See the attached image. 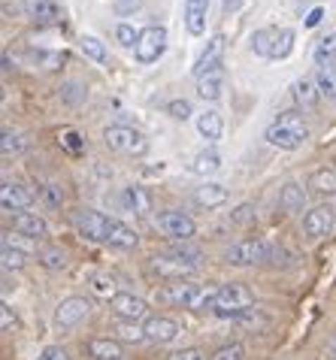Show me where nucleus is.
Segmentation results:
<instances>
[{"label": "nucleus", "instance_id": "nucleus-1", "mask_svg": "<svg viewBox=\"0 0 336 360\" xmlns=\"http://www.w3.org/2000/svg\"><path fill=\"white\" fill-rule=\"evenodd\" d=\"M266 143L276 146V148H285V152H294V148H300L306 139H309V127H306L303 115L297 109H288V112H279L276 115V122L266 127Z\"/></svg>", "mask_w": 336, "mask_h": 360}, {"label": "nucleus", "instance_id": "nucleus-2", "mask_svg": "<svg viewBox=\"0 0 336 360\" xmlns=\"http://www.w3.org/2000/svg\"><path fill=\"white\" fill-rule=\"evenodd\" d=\"M197 269H200V252H197V248H188V245H176L173 252L152 257V273H157L161 278H176V282H182V278L194 276Z\"/></svg>", "mask_w": 336, "mask_h": 360}, {"label": "nucleus", "instance_id": "nucleus-3", "mask_svg": "<svg viewBox=\"0 0 336 360\" xmlns=\"http://www.w3.org/2000/svg\"><path fill=\"white\" fill-rule=\"evenodd\" d=\"M252 306H254V294L245 285L231 282V285L219 288V297H215L212 312L221 315V318H240L245 312H252Z\"/></svg>", "mask_w": 336, "mask_h": 360}, {"label": "nucleus", "instance_id": "nucleus-4", "mask_svg": "<svg viewBox=\"0 0 336 360\" xmlns=\"http://www.w3.org/2000/svg\"><path fill=\"white\" fill-rule=\"evenodd\" d=\"M103 143H106V148H112V152H118V155L143 158L146 152H149V139H146L140 131H134V127H127V124L106 127Z\"/></svg>", "mask_w": 336, "mask_h": 360}, {"label": "nucleus", "instance_id": "nucleus-5", "mask_svg": "<svg viewBox=\"0 0 336 360\" xmlns=\"http://www.w3.org/2000/svg\"><path fill=\"white\" fill-rule=\"evenodd\" d=\"M270 257V245L261 243V239H240L224 252V261L231 266H254L264 264Z\"/></svg>", "mask_w": 336, "mask_h": 360}, {"label": "nucleus", "instance_id": "nucleus-6", "mask_svg": "<svg viewBox=\"0 0 336 360\" xmlns=\"http://www.w3.org/2000/svg\"><path fill=\"white\" fill-rule=\"evenodd\" d=\"M167 49V27L164 25H149L140 31V43H136L134 55L140 64H155Z\"/></svg>", "mask_w": 336, "mask_h": 360}, {"label": "nucleus", "instance_id": "nucleus-7", "mask_svg": "<svg viewBox=\"0 0 336 360\" xmlns=\"http://www.w3.org/2000/svg\"><path fill=\"white\" fill-rule=\"evenodd\" d=\"M73 221L79 227V233L94 239V243H110V230H112V218H106L103 212H94V209H79L73 215Z\"/></svg>", "mask_w": 336, "mask_h": 360}, {"label": "nucleus", "instance_id": "nucleus-8", "mask_svg": "<svg viewBox=\"0 0 336 360\" xmlns=\"http://www.w3.org/2000/svg\"><path fill=\"white\" fill-rule=\"evenodd\" d=\"M155 224H157V230H161V233L173 236V239H182V243L197 233V224H194L185 212H176V209H170V212H161V215L155 218Z\"/></svg>", "mask_w": 336, "mask_h": 360}, {"label": "nucleus", "instance_id": "nucleus-9", "mask_svg": "<svg viewBox=\"0 0 336 360\" xmlns=\"http://www.w3.org/2000/svg\"><path fill=\"white\" fill-rule=\"evenodd\" d=\"M88 312H91V306H88L85 297H67V300H61V306H58V312H55V324L61 330H73L76 324L85 321Z\"/></svg>", "mask_w": 336, "mask_h": 360}, {"label": "nucleus", "instance_id": "nucleus-10", "mask_svg": "<svg viewBox=\"0 0 336 360\" xmlns=\"http://www.w3.org/2000/svg\"><path fill=\"white\" fill-rule=\"evenodd\" d=\"M333 221H336V209L333 206H315L303 218V233L309 236V239L328 236L330 230H333Z\"/></svg>", "mask_w": 336, "mask_h": 360}, {"label": "nucleus", "instance_id": "nucleus-11", "mask_svg": "<svg viewBox=\"0 0 336 360\" xmlns=\"http://www.w3.org/2000/svg\"><path fill=\"white\" fill-rule=\"evenodd\" d=\"M110 309H112L118 318H122V321H134V324L143 321V318L149 315V306H146L143 297H134V294H124V291L112 300Z\"/></svg>", "mask_w": 336, "mask_h": 360}, {"label": "nucleus", "instance_id": "nucleus-12", "mask_svg": "<svg viewBox=\"0 0 336 360\" xmlns=\"http://www.w3.org/2000/svg\"><path fill=\"white\" fill-rule=\"evenodd\" d=\"M224 46H227V39L221 34H215L209 43H206V49L200 52V58H197V64H194V79H200L203 73H209V70H215V67H221Z\"/></svg>", "mask_w": 336, "mask_h": 360}, {"label": "nucleus", "instance_id": "nucleus-13", "mask_svg": "<svg viewBox=\"0 0 336 360\" xmlns=\"http://www.w3.org/2000/svg\"><path fill=\"white\" fill-rule=\"evenodd\" d=\"M182 330H179V324L173 321V318H149L146 321V339L149 342H157V345H167V342H173L176 336H179Z\"/></svg>", "mask_w": 336, "mask_h": 360}, {"label": "nucleus", "instance_id": "nucleus-14", "mask_svg": "<svg viewBox=\"0 0 336 360\" xmlns=\"http://www.w3.org/2000/svg\"><path fill=\"white\" fill-rule=\"evenodd\" d=\"M221 94H224V67H215L197 79V97L215 103V100H221Z\"/></svg>", "mask_w": 336, "mask_h": 360}, {"label": "nucleus", "instance_id": "nucleus-15", "mask_svg": "<svg viewBox=\"0 0 336 360\" xmlns=\"http://www.w3.org/2000/svg\"><path fill=\"white\" fill-rule=\"evenodd\" d=\"M31 203H34L31 191H25L22 185L4 182V188H0V206H4L6 212H22V209H27Z\"/></svg>", "mask_w": 336, "mask_h": 360}, {"label": "nucleus", "instance_id": "nucleus-16", "mask_svg": "<svg viewBox=\"0 0 336 360\" xmlns=\"http://www.w3.org/2000/svg\"><path fill=\"white\" fill-rule=\"evenodd\" d=\"M13 227H15V233L25 239H43L49 233V224L37 212H18L13 218Z\"/></svg>", "mask_w": 336, "mask_h": 360}, {"label": "nucleus", "instance_id": "nucleus-17", "mask_svg": "<svg viewBox=\"0 0 336 360\" xmlns=\"http://www.w3.org/2000/svg\"><path fill=\"white\" fill-rule=\"evenodd\" d=\"M206 13H209V0H185V27H188V34L200 37L206 31Z\"/></svg>", "mask_w": 336, "mask_h": 360}, {"label": "nucleus", "instance_id": "nucleus-18", "mask_svg": "<svg viewBox=\"0 0 336 360\" xmlns=\"http://www.w3.org/2000/svg\"><path fill=\"white\" fill-rule=\"evenodd\" d=\"M22 9L27 13V18H34V22H58L61 18V9H58L55 0H22Z\"/></svg>", "mask_w": 336, "mask_h": 360}, {"label": "nucleus", "instance_id": "nucleus-19", "mask_svg": "<svg viewBox=\"0 0 336 360\" xmlns=\"http://www.w3.org/2000/svg\"><path fill=\"white\" fill-rule=\"evenodd\" d=\"M194 291H197V285H191V282H176V285H167V288H161L157 291V300L161 303H170V306H191V297H194Z\"/></svg>", "mask_w": 336, "mask_h": 360}, {"label": "nucleus", "instance_id": "nucleus-20", "mask_svg": "<svg viewBox=\"0 0 336 360\" xmlns=\"http://www.w3.org/2000/svg\"><path fill=\"white\" fill-rule=\"evenodd\" d=\"M197 134H200L206 143H219L221 134H224V122L215 109H206V112L197 115Z\"/></svg>", "mask_w": 336, "mask_h": 360}, {"label": "nucleus", "instance_id": "nucleus-21", "mask_svg": "<svg viewBox=\"0 0 336 360\" xmlns=\"http://www.w3.org/2000/svg\"><path fill=\"white\" fill-rule=\"evenodd\" d=\"M194 200L206 209H215V206H224L227 203V188L219 182H203L200 188L194 191Z\"/></svg>", "mask_w": 336, "mask_h": 360}, {"label": "nucleus", "instance_id": "nucleus-22", "mask_svg": "<svg viewBox=\"0 0 336 360\" xmlns=\"http://www.w3.org/2000/svg\"><path fill=\"white\" fill-rule=\"evenodd\" d=\"M318 97H321V91H318V85L312 82L309 76H303V79H297L294 82V100H297V106H303V109H312L318 106Z\"/></svg>", "mask_w": 336, "mask_h": 360}, {"label": "nucleus", "instance_id": "nucleus-23", "mask_svg": "<svg viewBox=\"0 0 336 360\" xmlns=\"http://www.w3.org/2000/svg\"><path fill=\"white\" fill-rule=\"evenodd\" d=\"M279 206L285 212H297V209L306 206V191L300 182H285L282 191H279Z\"/></svg>", "mask_w": 336, "mask_h": 360}, {"label": "nucleus", "instance_id": "nucleus-24", "mask_svg": "<svg viewBox=\"0 0 336 360\" xmlns=\"http://www.w3.org/2000/svg\"><path fill=\"white\" fill-rule=\"evenodd\" d=\"M88 354L94 360H122L124 357L118 339H91V342H88Z\"/></svg>", "mask_w": 336, "mask_h": 360}, {"label": "nucleus", "instance_id": "nucleus-25", "mask_svg": "<svg viewBox=\"0 0 336 360\" xmlns=\"http://www.w3.org/2000/svg\"><path fill=\"white\" fill-rule=\"evenodd\" d=\"M309 188L315 194H324V197H336V167H324V169H315L309 176Z\"/></svg>", "mask_w": 336, "mask_h": 360}, {"label": "nucleus", "instance_id": "nucleus-26", "mask_svg": "<svg viewBox=\"0 0 336 360\" xmlns=\"http://www.w3.org/2000/svg\"><path fill=\"white\" fill-rule=\"evenodd\" d=\"M221 169V155L215 152V148H203L200 155H194L191 161V173L194 176H212Z\"/></svg>", "mask_w": 336, "mask_h": 360}, {"label": "nucleus", "instance_id": "nucleus-27", "mask_svg": "<svg viewBox=\"0 0 336 360\" xmlns=\"http://www.w3.org/2000/svg\"><path fill=\"white\" fill-rule=\"evenodd\" d=\"M294 31L291 27H282V31H276L273 37V49H270V61H282V58H288L291 55V49H294Z\"/></svg>", "mask_w": 336, "mask_h": 360}, {"label": "nucleus", "instance_id": "nucleus-28", "mask_svg": "<svg viewBox=\"0 0 336 360\" xmlns=\"http://www.w3.org/2000/svg\"><path fill=\"white\" fill-rule=\"evenodd\" d=\"M136 243H140V236H136V230H131L127 224H122V221H115V218H112L110 245H115V248H136Z\"/></svg>", "mask_w": 336, "mask_h": 360}, {"label": "nucleus", "instance_id": "nucleus-29", "mask_svg": "<svg viewBox=\"0 0 336 360\" xmlns=\"http://www.w3.org/2000/svg\"><path fill=\"white\" fill-rule=\"evenodd\" d=\"M315 85H318V91L324 97H333L336 100V61L318 67V73H315Z\"/></svg>", "mask_w": 336, "mask_h": 360}, {"label": "nucleus", "instance_id": "nucleus-30", "mask_svg": "<svg viewBox=\"0 0 336 360\" xmlns=\"http://www.w3.org/2000/svg\"><path fill=\"white\" fill-rule=\"evenodd\" d=\"M124 200H127V206H131L136 215H149L152 212V197H149L146 188H124Z\"/></svg>", "mask_w": 336, "mask_h": 360}, {"label": "nucleus", "instance_id": "nucleus-31", "mask_svg": "<svg viewBox=\"0 0 336 360\" xmlns=\"http://www.w3.org/2000/svg\"><path fill=\"white\" fill-rule=\"evenodd\" d=\"M91 294L101 297V300H110V303H112V300L122 294V291L115 288V278H112V276L97 273V276H91Z\"/></svg>", "mask_w": 336, "mask_h": 360}, {"label": "nucleus", "instance_id": "nucleus-32", "mask_svg": "<svg viewBox=\"0 0 336 360\" xmlns=\"http://www.w3.org/2000/svg\"><path fill=\"white\" fill-rule=\"evenodd\" d=\"M37 257H39V264H43L46 269H52V273H58V269L67 266V255L61 252V248H55V245L37 248Z\"/></svg>", "mask_w": 336, "mask_h": 360}, {"label": "nucleus", "instance_id": "nucleus-33", "mask_svg": "<svg viewBox=\"0 0 336 360\" xmlns=\"http://www.w3.org/2000/svg\"><path fill=\"white\" fill-rule=\"evenodd\" d=\"M85 97H88V88L82 82H76V79H67V82L61 85V100H64L67 106L85 103Z\"/></svg>", "mask_w": 336, "mask_h": 360}, {"label": "nucleus", "instance_id": "nucleus-34", "mask_svg": "<svg viewBox=\"0 0 336 360\" xmlns=\"http://www.w3.org/2000/svg\"><path fill=\"white\" fill-rule=\"evenodd\" d=\"M79 46H82V52H85V58H91V61H97V64H106L110 61V55H106V46L101 43L97 37H82L79 39Z\"/></svg>", "mask_w": 336, "mask_h": 360}, {"label": "nucleus", "instance_id": "nucleus-35", "mask_svg": "<svg viewBox=\"0 0 336 360\" xmlns=\"http://www.w3.org/2000/svg\"><path fill=\"white\" fill-rule=\"evenodd\" d=\"M312 58H315V64H330V61H336V34H328L321 39L318 46H315V52H312Z\"/></svg>", "mask_w": 336, "mask_h": 360}, {"label": "nucleus", "instance_id": "nucleus-36", "mask_svg": "<svg viewBox=\"0 0 336 360\" xmlns=\"http://www.w3.org/2000/svg\"><path fill=\"white\" fill-rule=\"evenodd\" d=\"M0 148H4V155L9 158V155H22L25 148H27V139L18 134V131H4V139H0Z\"/></svg>", "mask_w": 336, "mask_h": 360}, {"label": "nucleus", "instance_id": "nucleus-37", "mask_svg": "<svg viewBox=\"0 0 336 360\" xmlns=\"http://www.w3.org/2000/svg\"><path fill=\"white\" fill-rule=\"evenodd\" d=\"M273 37H276V31H270V27H261V31H254V34H252V49H254V55L270 58Z\"/></svg>", "mask_w": 336, "mask_h": 360}, {"label": "nucleus", "instance_id": "nucleus-38", "mask_svg": "<svg viewBox=\"0 0 336 360\" xmlns=\"http://www.w3.org/2000/svg\"><path fill=\"white\" fill-rule=\"evenodd\" d=\"M115 333H118V339H124V342H143V339H146V327L134 324V321H122L115 327Z\"/></svg>", "mask_w": 336, "mask_h": 360}, {"label": "nucleus", "instance_id": "nucleus-39", "mask_svg": "<svg viewBox=\"0 0 336 360\" xmlns=\"http://www.w3.org/2000/svg\"><path fill=\"white\" fill-rule=\"evenodd\" d=\"M25 252H18V248L13 245H4V252H0V264H4V269L9 273V269H22L25 266Z\"/></svg>", "mask_w": 336, "mask_h": 360}, {"label": "nucleus", "instance_id": "nucleus-40", "mask_svg": "<svg viewBox=\"0 0 336 360\" xmlns=\"http://www.w3.org/2000/svg\"><path fill=\"white\" fill-rule=\"evenodd\" d=\"M115 39L122 46H127V49H136V43H140V31H134L131 25H118L115 27Z\"/></svg>", "mask_w": 336, "mask_h": 360}, {"label": "nucleus", "instance_id": "nucleus-41", "mask_svg": "<svg viewBox=\"0 0 336 360\" xmlns=\"http://www.w3.org/2000/svg\"><path fill=\"white\" fill-rule=\"evenodd\" d=\"M167 112H170L176 122H188V118H191V103H188V100H170Z\"/></svg>", "mask_w": 336, "mask_h": 360}, {"label": "nucleus", "instance_id": "nucleus-42", "mask_svg": "<svg viewBox=\"0 0 336 360\" xmlns=\"http://www.w3.org/2000/svg\"><path fill=\"white\" fill-rule=\"evenodd\" d=\"M243 354H245L243 345L240 342H231V345H221L209 360H243Z\"/></svg>", "mask_w": 336, "mask_h": 360}, {"label": "nucleus", "instance_id": "nucleus-43", "mask_svg": "<svg viewBox=\"0 0 336 360\" xmlns=\"http://www.w3.org/2000/svg\"><path fill=\"white\" fill-rule=\"evenodd\" d=\"M231 221H233V224H252V221H254V206H252V203L236 206L233 212H231Z\"/></svg>", "mask_w": 336, "mask_h": 360}, {"label": "nucleus", "instance_id": "nucleus-44", "mask_svg": "<svg viewBox=\"0 0 336 360\" xmlns=\"http://www.w3.org/2000/svg\"><path fill=\"white\" fill-rule=\"evenodd\" d=\"M61 146L67 148V152H73V155H79L85 148V143H82V136H79L76 131H61Z\"/></svg>", "mask_w": 336, "mask_h": 360}, {"label": "nucleus", "instance_id": "nucleus-45", "mask_svg": "<svg viewBox=\"0 0 336 360\" xmlns=\"http://www.w3.org/2000/svg\"><path fill=\"white\" fill-rule=\"evenodd\" d=\"M34 61L43 64V70H55V67H61V55L58 52H31Z\"/></svg>", "mask_w": 336, "mask_h": 360}, {"label": "nucleus", "instance_id": "nucleus-46", "mask_svg": "<svg viewBox=\"0 0 336 360\" xmlns=\"http://www.w3.org/2000/svg\"><path fill=\"white\" fill-rule=\"evenodd\" d=\"M236 321H240L243 327H252V330H258V327H264V324H266V318H264V315H258V312H254V309H252V312H245V315H240V318H236Z\"/></svg>", "mask_w": 336, "mask_h": 360}, {"label": "nucleus", "instance_id": "nucleus-47", "mask_svg": "<svg viewBox=\"0 0 336 360\" xmlns=\"http://www.w3.org/2000/svg\"><path fill=\"white\" fill-rule=\"evenodd\" d=\"M170 360H209V357H206L200 348H182V352L170 354Z\"/></svg>", "mask_w": 336, "mask_h": 360}, {"label": "nucleus", "instance_id": "nucleus-48", "mask_svg": "<svg viewBox=\"0 0 336 360\" xmlns=\"http://www.w3.org/2000/svg\"><path fill=\"white\" fill-rule=\"evenodd\" d=\"M39 360H70V354H67L61 345H49V348H43Z\"/></svg>", "mask_w": 336, "mask_h": 360}, {"label": "nucleus", "instance_id": "nucleus-49", "mask_svg": "<svg viewBox=\"0 0 336 360\" xmlns=\"http://www.w3.org/2000/svg\"><path fill=\"white\" fill-rule=\"evenodd\" d=\"M15 324V312L9 309V303H0V330H9Z\"/></svg>", "mask_w": 336, "mask_h": 360}, {"label": "nucleus", "instance_id": "nucleus-50", "mask_svg": "<svg viewBox=\"0 0 336 360\" xmlns=\"http://www.w3.org/2000/svg\"><path fill=\"white\" fill-rule=\"evenodd\" d=\"M324 18V9L321 6H315V9H309V15H306V27H315Z\"/></svg>", "mask_w": 336, "mask_h": 360}, {"label": "nucleus", "instance_id": "nucleus-51", "mask_svg": "<svg viewBox=\"0 0 336 360\" xmlns=\"http://www.w3.org/2000/svg\"><path fill=\"white\" fill-rule=\"evenodd\" d=\"M46 197H49V203H52V206H58V203H61V194H58V185H46Z\"/></svg>", "mask_w": 336, "mask_h": 360}, {"label": "nucleus", "instance_id": "nucleus-52", "mask_svg": "<svg viewBox=\"0 0 336 360\" xmlns=\"http://www.w3.org/2000/svg\"><path fill=\"white\" fill-rule=\"evenodd\" d=\"M136 4H140V0H118V4H115V13H127V9H134Z\"/></svg>", "mask_w": 336, "mask_h": 360}, {"label": "nucleus", "instance_id": "nucleus-53", "mask_svg": "<svg viewBox=\"0 0 336 360\" xmlns=\"http://www.w3.org/2000/svg\"><path fill=\"white\" fill-rule=\"evenodd\" d=\"M243 0H224V13H233V9H240Z\"/></svg>", "mask_w": 336, "mask_h": 360}, {"label": "nucleus", "instance_id": "nucleus-54", "mask_svg": "<svg viewBox=\"0 0 336 360\" xmlns=\"http://www.w3.org/2000/svg\"><path fill=\"white\" fill-rule=\"evenodd\" d=\"M333 164H336V158H333Z\"/></svg>", "mask_w": 336, "mask_h": 360}]
</instances>
